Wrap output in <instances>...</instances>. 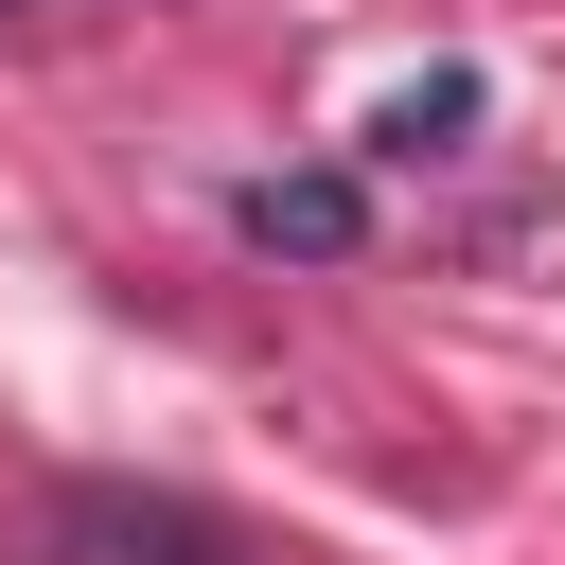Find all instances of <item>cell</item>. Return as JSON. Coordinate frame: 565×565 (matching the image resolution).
<instances>
[{"label":"cell","instance_id":"cell-4","mask_svg":"<svg viewBox=\"0 0 565 565\" xmlns=\"http://www.w3.org/2000/svg\"><path fill=\"white\" fill-rule=\"evenodd\" d=\"M0 18H18V0H0Z\"/></svg>","mask_w":565,"mask_h":565},{"label":"cell","instance_id":"cell-3","mask_svg":"<svg viewBox=\"0 0 565 565\" xmlns=\"http://www.w3.org/2000/svg\"><path fill=\"white\" fill-rule=\"evenodd\" d=\"M477 106H494V88H477V71H406V88H388V106H371V159H388V177H406V159H441V141H477Z\"/></svg>","mask_w":565,"mask_h":565},{"label":"cell","instance_id":"cell-2","mask_svg":"<svg viewBox=\"0 0 565 565\" xmlns=\"http://www.w3.org/2000/svg\"><path fill=\"white\" fill-rule=\"evenodd\" d=\"M230 230L282 247V265H353V247H371V177H247Z\"/></svg>","mask_w":565,"mask_h":565},{"label":"cell","instance_id":"cell-1","mask_svg":"<svg viewBox=\"0 0 565 565\" xmlns=\"http://www.w3.org/2000/svg\"><path fill=\"white\" fill-rule=\"evenodd\" d=\"M53 530H71L88 565H230V512L141 494V477H71V494H53Z\"/></svg>","mask_w":565,"mask_h":565}]
</instances>
